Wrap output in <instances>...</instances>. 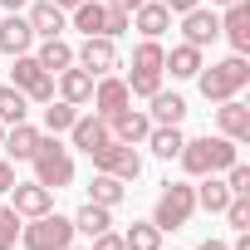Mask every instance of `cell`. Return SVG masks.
Instances as JSON below:
<instances>
[{"mask_svg":"<svg viewBox=\"0 0 250 250\" xmlns=\"http://www.w3.org/2000/svg\"><path fill=\"white\" fill-rule=\"evenodd\" d=\"M182 167H187V177H211V172H226L230 162H235V143L230 138H191V143H182Z\"/></svg>","mask_w":250,"mask_h":250,"instance_id":"1","label":"cell"},{"mask_svg":"<svg viewBox=\"0 0 250 250\" xmlns=\"http://www.w3.org/2000/svg\"><path fill=\"white\" fill-rule=\"evenodd\" d=\"M196 79H201V93H206L211 103H226V98H235V93L250 83V64H245V54H230V59L201 69Z\"/></svg>","mask_w":250,"mask_h":250,"instance_id":"2","label":"cell"},{"mask_svg":"<svg viewBox=\"0 0 250 250\" xmlns=\"http://www.w3.org/2000/svg\"><path fill=\"white\" fill-rule=\"evenodd\" d=\"M30 162H35V182L49 187V191H59V187L74 182V157H69V147H59V138H40V147H35Z\"/></svg>","mask_w":250,"mask_h":250,"instance_id":"3","label":"cell"},{"mask_svg":"<svg viewBox=\"0 0 250 250\" xmlns=\"http://www.w3.org/2000/svg\"><path fill=\"white\" fill-rule=\"evenodd\" d=\"M20 245L25 250H64V245H74V221L54 216V211L30 216V226H20Z\"/></svg>","mask_w":250,"mask_h":250,"instance_id":"4","label":"cell"},{"mask_svg":"<svg viewBox=\"0 0 250 250\" xmlns=\"http://www.w3.org/2000/svg\"><path fill=\"white\" fill-rule=\"evenodd\" d=\"M162 44L157 40H143L138 49H133V79H128V93H138V98H152L157 88H162Z\"/></svg>","mask_w":250,"mask_h":250,"instance_id":"5","label":"cell"},{"mask_svg":"<svg viewBox=\"0 0 250 250\" xmlns=\"http://www.w3.org/2000/svg\"><path fill=\"white\" fill-rule=\"evenodd\" d=\"M191 211H196V187H187V182H167V191L157 196L152 226H157V230H177V226L191 221Z\"/></svg>","mask_w":250,"mask_h":250,"instance_id":"6","label":"cell"},{"mask_svg":"<svg viewBox=\"0 0 250 250\" xmlns=\"http://www.w3.org/2000/svg\"><path fill=\"white\" fill-rule=\"evenodd\" d=\"M88 157H93V167H98V172H108V177H118V182H138V172H143L138 147H133V143H118V138H108V143H103V147H93Z\"/></svg>","mask_w":250,"mask_h":250,"instance_id":"7","label":"cell"},{"mask_svg":"<svg viewBox=\"0 0 250 250\" xmlns=\"http://www.w3.org/2000/svg\"><path fill=\"white\" fill-rule=\"evenodd\" d=\"M10 83H15V88H20L25 98H35V103H49V98H54V74H44L35 54H15Z\"/></svg>","mask_w":250,"mask_h":250,"instance_id":"8","label":"cell"},{"mask_svg":"<svg viewBox=\"0 0 250 250\" xmlns=\"http://www.w3.org/2000/svg\"><path fill=\"white\" fill-rule=\"evenodd\" d=\"M108 123V138H118V143H147V133H152V118L147 113H138V108H118V113H108L103 118Z\"/></svg>","mask_w":250,"mask_h":250,"instance_id":"9","label":"cell"},{"mask_svg":"<svg viewBox=\"0 0 250 250\" xmlns=\"http://www.w3.org/2000/svg\"><path fill=\"white\" fill-rule=\"evenodd\" d=\"M74 59H79V69H88L93 79H103V74H113V69H118V49H113V40H108V35H88V40H83V49H79Z\"/></svg>","mask_w":250,"mask_h":250,"instance_id":"10","label":"cell"},{"mask_svg":"<svg viewBox=\"0 0 250 250\" xmlns=\"http://www.w3.org/2000/svg\"><path fill=\"white\" fill-rule=\"evenodd\" d=\"M182 35H187V44L206 49V44H211V40L221 35V15H216V10H201V5H196V10H187V15H182Z\"/></svg>","mask_w":250,"mask_h":250,"instance_id":"11","label":"cell"},{"mask_svg":"<svg viewBox=\"0 0 250 250\" xmlns=\"http://www.w3.org/2000/svg\"><path fill=\"white\" fill-rule=\"evenodd\" d=\"M10 206L20 211V216H44V211H54V191L49 187H40V182H15L10 187Z\"/></svg>","mask_w":250,"mask_h":250,"instance_id":"12","label":"cell"},{"mask_svg":"<svg viewBox=\"0 0 250 250\" xmlns=\"http://www.w3.org/2000/svg\"><path fill=\"white\" fill-rule=\"evenodd\" d=\"M133 103V93H128V79H113V74H103L98 83H93V108H98V118H108V113H118V108H128Z\"/></svg>","mask_w":250,"mask_h":250,"instance_id":"13","label":"cell"},{"mask_svg":"<svg viewBox=\"0 0 250 250\" xmlns=\"http://www.w3.org/2000/svg\"><path fill=\"white\" fill-rule=\"evenodd\" d=\"M216 123H221V138H230V143H250V108H245L240 98H226V103L216 108Z\"/></svg>","mask_w":250,"mask_h":250,"instance_id":"14","label":"cell"},{"mask_svg":"<svg viewBox=\"0 0 250 250\" xmlns=\"http://www.w3.org/2000/svg\"><path fill=\"white\" fill-rule=\"evenodd\" d=\"M221 35L230 40V49H235V54H245V49H250V5H245V0H235V5H226Z\"/></svg>","mask_w":250,"mask_h":250,"instance_id":"15","label":"cell"},{"mask_svg":"<svg viewBox=\"0 0 250 250\" xmlns=\"http://www.w3.org/2000/svg\"><path fill=\"white\" fill-rule=\"evenodd\" d=\"M25 20H30V30H35L40 40H59V35H64V25H69V20H64V10L54 5V0H40V5H30V15H25Z\"/></svg>","mask_w":250,"mask_h":250,"instance_id":"16","label":"cell"},{"mask_svg":"<svg viewBox=\"0 0 250 250\" xmlns=\"http://www.w3.org/2000/svg\"><path fill=\"white\" fill-rule=\"evenodd\" d=\"M133 25H138L147 40H157V35H167V30H172V10L162 5V0H143V5L133 10Z\"/></svg>","mask_w":250,"mask_h":250,"instance_id":"17","label":"cell"},{"mask_svg":"<svg viewBox=\"0 0 250 250\" xmlns=\"http://www.w3.org/2000/svg\"><path fill=\"white\" fill-rule=\"evenodd\" d=\"M30 44H35V30H30V20H20V15H10L5 25H0V54H30Z\"/></svg>","mask_w":250,"mask_h":250,"instance_id":"18","label":"cell"},{"mask_svg":"<svg viewBox=\"0 0 250 250\" xmlns=\"http://www.w3.org/2000/svg\"><path fill=\"white\" fill-rule=\"evenodd\" d=\"M147 118H152V128H177V123L187 118V98H182V93H162V88H157V93H152V113H147Z\"/></svg>","mask_w":250,"mask_h":250,"instance_id":"19","label":"cell"},{"mask_svg":"<svg viewBox=\"0 0 250 250\" xmlns=\"http://www.w3.org/2000/svg\"><path fill=\"white\" fill-rule=\"evenodd\" d=\"M69 133H74V147H79V152H93V147L108 143V123H103L98 113H88V118H74Z\"/></svg>","mask_w":250,"mask_h":250,"instance_id":"20","label":"cell"},{"mask_svg":"<svg viewBox=\"0 0 250 250\" xmlns=\"http://www.w3.org/2000/svg\"><path fill=\"white\" fill-rule=\"evenodd\" d=\"M162 69H172V79H196L206 64H201V49L196 44H177L172 54H162Z\"/></svg>","mask_w":250,"mask_h":250,"instance_id":"21","label":"cell"},{"mask_svg":"<svg viewBox=\"0 0 250 250\" xmlns=\"http://www.w3.org/2000/svg\"><path fill=\"white\" fill-rule=\"evenodd\" d=\"M59 93H64V103H74V108H79V103H88V98H93V74L69 64V69L59 74Z\"/></svg>","mask_w":250,"mask_h":250,"instance_id":"22","label":"cell"},{"mask_svg":"<svg viewBox=\"0 0 250 250\" xmlns=\"http://www.w3.org/2000/svg\"><path fill=\"white\" fill-rule=\"evenodd\" d=\"M0 147H5L15 162H30L35 147H40V133L30 128V123H10V133H5V143H0Z\"/></svg>","mask_w":250,"mask_h":250,"instance_id":"23","label":"cell"},{"mask_svg":"<svg viewBox=\"0 0 250 250\" xmlns=\"http://www.w3.org/2000/svg\"><path fill=\"white\" fill-rule=\"evenodd\" d=\"M103 20H108L103 0H79V5H74V30H83V40L88 35H103Z\"/></svg>","mask_w":250,"mask_h":250,"instance_id":"24","label":"cell"},{"mask_svg":"<svg viewBox=\"0 0 250 250\" xmlns=\"http://www.w3.org/2000/svg\"><path fill=\"white\" fill-rule=\"evenodd\" d=\"M35 59H40V69H44V74H64V69L74 64V49H69L64 40H44Z\"/></svg>","mask_w":250,"mask_h":250,"instance_id":"25","label":"cell"},{"mask_svg":"<svg viewBox=\"0 0 250 250\" xmlns=\"http://www.w3.org/2000/svg\"><path fill=\"white\" fill-rule=\"evenodd\" d=\"M123 245L128 250H162V230L152 221H133L128 230H123Z\"/></svg>","mask_w":250,"mask_h":250,"instance_id":"26","label":"cell"},{"mask_svg":"<svg viewBox=\"0 0 250 250\" xmlns=\"http://www.w3.org/2000/svg\"><path fill=\"white\" fill-rule=\"evenodd\" d=\"M25 113H30V98L15 83H5V88H0V123H5V128H10V123H25Z\"/></svg>","mask_w":250,"mask_h":250,"instance_id":"27","label":"cell"},{"mask_svg":"<svg viewBox=\"0 0 250 250\" xmlns=\"http://www.w3.org/2000/svg\"><path fill=\"white\" fill-rule=\"evenodd\" d=\"M88 201H98V206H108V211H113V206L123 201V182H118V177H108V172H98V177L88 182Z\"/></svg>","mask_w":250,"mask_h":250,"instance_id":"28","label":"cell"},{"mask_svg":"<svg viewBox=\"0 0 250 250\" xmlns=\"http://www.w3.org/2000/svg\"><path fill=\"white\" fill-rule=\"evenodd\" d=\"M226 201H230V187L216 182V172L201 177V187H196V206H206V211H226Z\"/></svg>","mask_w":250,"mask_h":250,"instance_id":"29","label":"cell"},{"mask_svg":"<svg viewBox=\"0 0 250 250\" xmlns=\"http://www.w3.org/2000/svg\"><path fill=\"white\" fill-rule=\"evenodd\" d=\"M113 226V216H108V206H98V201H88L79 216H74V230H83V235H103Z\"/></svg>","mask_w":250,"mask_h":250,"instance_id":"30","label":"cell"},{"mask_svg":"<svg viewBox=\"0 0 250 250\" xmlns=\"http://www.w3.org/2000/svg\"><path fill=\"white\" fill-rule=\"evenodd\" d=\"M182 143H187V138H182L177 128H152V133H147V147H152L162 162H172V157L182 152Z\"/></svg>","mask_w":250,"mask_h":250,"instance_id":"31","label":"cell"},{"mask_svg":"<svg viewBox=\"0 0 250 250\" xmlns=\"http://www.w3.org/2000/svg\"><path fill=\"white\" fill-rule=\"evenodd\" d=\"M74 118H79L74 103H64V98L54 103V98H49V108H44V128H49V133H69V128H74Z\"/></svg>","mask_w":250,"mask_h":250,"instance_id":"32","label":"cell"},{"mask_svg":"<svg viewBox=\"0 0 250 250\" xmlns=\"http://www.w3.org/2000/svg\"><path fill=\"white\" fill-rule=\"evenodd\" d=\"M15 240H20V211L0 206V250H15Z\"/></svg>","mask_w":250,"mask_h":250,"instance_id":"33","label":"cell"},{"mask_svg":"<svg viewBox=\"0 0 250 250\" xmlns=\"http://www.w3.org/2000/svg\"><path fill=\"white\" fill-rule=\"evenodd\" d=\"M226 221H230L235 230H250V196H230V201H226Z\"/></svg>","mask_w":250,"mask_h":250,"instance_id":"34","label":"cell"},{"mask_svg":"<svg viewBox=\"0 0 250 250\" xmlns=\"http://www.w3.org/2000/svg\"><path fill=\"white\" fill-rule=\"evenodd\" d=\"M226 187H230V196H250V167L230 162L226 167Z\"/></svg>","mask_w":250,"mask_h":250,"instance_id":"35","label":"cell"},{"mask_svg":"<svg viewBox=\"0 0 250 250\" xmlns=\"http://www.w3.org/2000/svg\"><path fill=\"white\" fill-rule=\"evenodd\" d=\"M128 25H133V15H128V10H108V20H103V35H108V40H118Z\"/></svg>","mask_w":250,"mask_h":250,"instance_id":"36","label":"cell"},{"mask_svg":"<svg viewBox=\"0 0 250 250\" xmlns=\"http://www.w3.org/2000/svg\"><path fill=\"white\" fill-rule=\"evenodd\" d=\"M93 250H128V245H123V235L103 230V235H93Z\"/></svg>","mask_w":250,"mask_h":250,"instance_id":"37","label":"cell"},{"mask_svg":"<svg viewBox=\"0 0 250 250\" xmlns=\"http://www.w3.org/2000/svg\"><path fill=\"white\" fill-rule=\"evenodd\" d=\"M10 187H15V167L0 157V191H10Z\"/></svg>","mask_w":250,"mask_h":250,"instance_id":"38","label":"cell"},{"mask_svg":"<svg viewBox=\"0 0 250 250\" xmlns=\"http://www.w3.org/2000/svg\"><path fill=\"white\" fill-rule=\"evenodd\" d=\"M162 5H167V10H177V15H187V10H196V5H201V0H162Z\"/></svg>","mask_w":250,"mask_h":250,"instance_id":"39","label":"cell"},{"mask_svg":"<svg viewBox=\"0 0 250 250\" xmlns=\"http://www.w3.org/2000/svg\"><path fill=\"white\" fill-rule=\"evenodd\" d=\"M103 5H108V10H128V15H133V10L143 5V0H103Z\"/></svg>","mask_w":250,"mask_h":250,"instance_id":"40","label":"cell"},{"mask_svg":"<svg viewBox=\"0 0 250 250\" xmlns=\"http://www.w3.org/2000/svg\"><path fill=\"white\" fill-rule=\"evenodd\" d=\"M196 250H230V245H226V240H201Z\"/></svg>","mask_w":250,"mask_h":250,"instance_id":"41","label":"cell"},{"mask_svg":"<svg viewBox=\"0 0 250 250\" xmlns=\"http://www.w3.org/2000/svg\"><path fill=\"white\" fill-rule=\"evenodd\" d=\"M230 250H250V230H240V240H235Z\"/></svg>","mask_w":250,"mask_h":250,"instance_id":"42","label":"cell"},{"mask_svg":"<svg viewBox=\"0 0 250 250\" xmlns=\"http://www.w3.org/2000/svg\"><path fill=\"white\" fill-rule=\"evenodd\" d=\"M0 5H5V10H10V15H15V10H20V5H25V0H0Z\"/></svg>","mask_w":250,"mask_h":250,"instance_id":"43","label":"cell"},{"mask_svg":"<svg viewBox=\"0 0 250 250\" xmlns=\"http://www.w3.org/2000/svg\"><path fill=\"white\" fill-rule=\"evenodd\" d=\"M54 5H59V10H74V5H79V0H54Z\"/></svg>","mask_w":250,"mask_h":250,"instance_id":"44","label":"cell"},{"mask_svg":"<svg viewBox=\"0 0 250 250\" xmlns=\"http://www.w3.org/2000/svg\"><path fill=\"white\" fill-rule=\"evenodd\" d=\"M211 5H235V0H211Z\"/></svg>","mask_w":250,"mask_h":250,"instance_id":"45","label":"cell"},{"mask_svg":"<svg viewBox=\"0 0 250 250\" xmlns=\"http://www.w3.org/2000/svg\"><path fill=\"white\" fill-rule=\"evenodd\" d=\"M0 143H5V123H0Z\"/></svg>","mask_w":250,"mask_h":250,"instance_id":"46","label":"cell"},{"mask_svg":"<svg viewBox=\"0 0 250 250\" xmlns=\"http://www.w3.org/2000/svg\"><path fill=\"white\" fill-rule=\"evenodd\" d=\"M64 250H74V245H64Z\"/></svg>","mask_w":250,"mask_h":250,"instance_id":"47","label":"cell"}]
</instances>
